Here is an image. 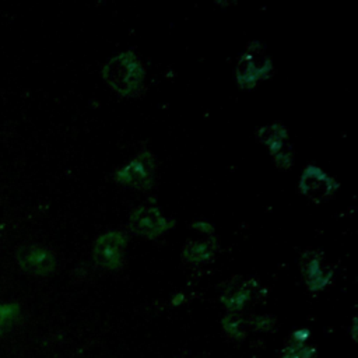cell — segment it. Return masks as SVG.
Returning a JSON list of instances; mask_svg holds the SVG:
<instances>
[{"instance_id":"1","label":"cell","mask_w":358,"mask_h":358,"mask_svg":"<svg viewBox=\"0 0 358 358\" xmlns=\"http://www.w3.org/2000/svg\"><path fill=\"white\" fill-rule=\"evenodd\" d=\"M141 64L138 63L137 57L130 53L115 57L105 69L106 80L116 91L123 94L134 91L141 81Z\"/></svg>"},{"instance_id":"2","label":"cell","mask_w":358,"mask_h":358,"mask_svg":"<svg viewBox=\"0 0 358 358\" xmlns=\"http://www.w3.org/2000/svg\"><path fill=\"white\" fill-rule=\"evenodd\" d=\"M18 263L28 271L35 274H46L52 271L55 259L52 253L38 245H25L17 252Z\"/></svg>"},{"instance_id":"3","label":"cell","mask_w":358,"mask_h":358,"mask_svg":"<svg viewBox=\"0 0 358 358\" xmlns=\"http://www.w3.org/2000/svg\"><path fill=\"white\" fill-rule=\"evenodd\" d=\"M268 60L264 57V55L256 48L250 49L243 57L241 59L238 64V77L239 81L245 85H250L256 83L259 78L266 76Z\"/></svg>"},{"instance_id":"4","label":"cell","mask_w":358,"mask_h":358,"mask_svg":"<svg viewBox=\"0 0 358 358\" xmlns=\"http://www.w3.org/2000/svg\"><path fill=\"white\" fill-rule=\"evenodd\" d=\"M333 187L334 182L315 166H309L301 180L302 192L316 201L326 199L333 192Z\"/></svg>"},{"instance_id":"5","label":"cell","mask_w":358,"mask_h":358,"mask_svg":"<svg viewBox=\"0 0 358 358\" xmlns=\"http://www.w3.org/2000/svg\"><path fill=\"white\" fill-rule=\"evenodd\" d=\"M95 259L108 268H117L122 263V238L112 234L99 239Z\"/></svg>"},{"instance_id":"6","label":"cell","mask_w":358,"mask_h":358,"mask_svg":"<svg viewBox=\"0 0 358 358\" xmlns=\"http://www.w3.org/2000/svg\"><path fill=\"white\" fill-rule=\"evenodd\" d=\"M302 273L310 291L322 289L330 280V271L323 268L320 259L316 257L315 253H312L310 257L303 259Z\"/></svg>"},{"instance_id":"7","label":"cell","mask_w":358,"mask_h":358,"mask_svg":"<svg viewBox=\"0 0 358 358\" xmlns=\"http://www.w3.org/2000/svg\"><path fill=\"white\" fill-rule=\"evenodd\" d=\"M164 220L152 210L143 208L141 211H137L134 215V225L138 228L141 234L145 235H155L164 228Z\"/></svg>"},{"instance_id":"8","label":"cell","mask_w":358,"mask_h":358,"mask_svg":"<svg viewBox=\"0 0 358 358\" xmlns=\"http://www.w3.org/2000/svg\"><path fill=\"white\" fill-rule=\"evenodd\" d=\"M150 172H151V165H150V158H137L133 161L126 169L122 172V179L123 182H130L133 185H140L144 183L145 180L150 179Z\"/></svg>"},{"instance_id":"9","label":"cell","mask_w":358,"mask_h":358,"mask_svg":"<svg viewBox=\"0 0 358 358\" xmlns=\"http://www.w3.org/2000/svg\"><path fill=\"white\" fill-rule=\"evenodd\" d=\"M250 294H252V289L248 287L246 282L234 284L232 287L225 289L222 295V301L229 309H239L250 299Z\"/></svg>"},{"instance_id":"10","label":"cell","mask_w":358,"mask_h":358,"mask_svg":"<svg viewBox=\"0 0 358 358\" xmlns=\"http://www.w3.org/2000/svg\"><path fill=\"white\" fill-rule=\"evenodd\" d=\"M280 358H317V357L315 350L310 345L302 341H294L282 348Z\"/></svg>"},{"instance_id":"11","label":"cell","mask_w":358,"mask_h":358,"mask_svg":"<svg viewBox=\"0 0 358 358\" xmlns=\"http://www.w3.org/2000/svg\"><path fill=\"white\" fill-rule=\"evenodd\" d=\"M224 329L231 337H242L246 331L245 320L238 315H228L224 320Z\"/></svg>"},{"instance_id":"12","label":"cell","mask_w":358,"mask_h":358,"mask_svg":"<svg viewBox=\"0 0 358 358\" xmlns=\"http://www.w3.org/2000/svg\"><path fill=\"white\" fill-rule=\"evenodd\" d=\"M186 259L190 262H206L210 260L211 256V250L208 249V245L206 243H196L192 245L190 248H187V252L185 253Z\"/></svg>"},{"instance_id":"13","label":"cell","mask_w":358,"mask_h":358,"mask_svg":"<svg viewBox=\"0 0 358 358\" xmlns=\"http://www.w3.org/2000/svg\"><path fill=\"white\" fill-rule=\"evenodd\" d=\"M1 322H3V315H1V312H0V326H1Z\"/></svg>"}]
</instances>
